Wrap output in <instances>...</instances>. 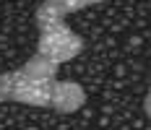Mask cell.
<instances>
[{"label": "cell", "instance_id": "1", "mask_svg": "<svg viewBox=\"0 0 151 130\" xmlns=\"http://www.w3.org/2000/svg\"><path fill=\"white\" fill-rule=\"evenodd\" d=\"M0 101H18L55 112H76L86 104V91L76 81H58V68L31 57L18 70L0 73Z\"/></svg>", "mask_w": 151, "mask_h": 130}, {"label": "cell", "instance_id": "2", "mask_svg": "<svg viewBox=\"0 0 151 130\" xmlns=\"http://www.w3.org/2000/svg\"><path fill=\"white\" fill-rule=\"evenodd\" d=\"M37 29H39V42H37L34 57L52 68H60L63 62L83 52V39L73 29H68L63 16H58L47 3L37 8Z\"/></svg>", "mask_w": 151, "mask_h": 130}, {"label": "cell", "instance_id": "3", "mask_svg": "<svg viewBox=\"0 0 151 130\" xmlns=\"http://www.w3.org/2000/svg\"><path fill=\"white\" fill-rule=\"evenodd\" d=\"M47 5L55 11L58 16H65L68 13H76V11H81V8H89V5H96V3H102V0H45Z\"/></svg>", "mask_w": 151, "mask_h": 130}, {"label": "cell", "instance_id": "4", "mask_svg": "<svg viewBox=\"0 0 151 130\" xmlns=\"http://www.w3.org/2000/svg\"><path fill=\"white\" fill-rule=\"evenodd\" d=\"M143 109H146V115L151 117V91H149V96H146V101H143Z\"/></svg>", "mask_w": 151, "mask_h": 130}]
</instances>
